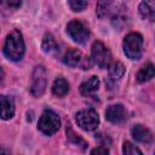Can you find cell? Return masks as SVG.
<instances>
[{"label":"cell","mask_w":155,"mask_h":155,"mask_svg":"<svg viewBox=\"0 0 155 155\" xmlns=\"http://www.w3.org/2000/svg\"><path fill=\"white\" fill-rule=\"evenodd\" d=\"M125 74V67L121 62H115L109 67V78L114 81L121 79Z\"/></svg>","instance_id":"cell-16"},{"label":"cell","mask_w":155,"mask_h":155,"mask_svg":"<svg viewBox=\"0 0 155 155\" xmlns=\"http://www.w3.org/2000/svg\"><path fill=\"white\" fill-rule=\"evenodd\" d=\"M154 76H155V67L151 63H147L137 73V81L145 82V81H149L150 79H153Z\"/></svg>","instance_id":"cell-15"},{"label":"cell","mask_w":155,"mask_h":155,"mask_svg":"<svg viewBox=\"0 0 155 155\" xmlns=\"http://www.w3.org/2000/svg\"><path fill=\"white\" fill-rule=\"evenodd\" d=\"M124 52L130 59H139L143 52V38L139 33H130L124 39Z\"/></svg>","instance_id":"cell-2"},{"label":"cell","mask_w":155,"mask_h":155,"mask_svg":"<svg viewBox=\"0 0 155 155\" xmlns=\"http://www.w3.org/2000/svg\"><path fill=\"white\" fill-rule=\"evenodd\" d=\"M91 58L96 65L102 69L109 68L111 63V53L109 48L101 41H96L91 48Z\"/></svg>","instance_id":"cell-5"},{"label":"cell","mask_w":155,"mask_h":155,"mask_svg":"<svg viewBox=\"0 0 155 155\" xmlns=\"http://www.w3.org/2000/svg\"><path fill=\"white\" fill-rule=\"evenodd\" d=\"M6 2V5L11 8H18L22 4V0H4Z\"/></svg>","instance_id":"cell-21"},{"label":"cell","mask_w":155,"mask_h":155,"mask_svg":"<svg viewBox=\"0 0 155 155\" xmlns=\"http://www.w3.org/2000/svg\"><path fill=\"white\" fill-rule=\"evenodd\" d=\"M67 33L78 44H85L90 38V31H88L87 27L78 19H73L68 23Z\"/></svg>","instance_id":"cell-6"},{"label":"cell","mask_w":155,"mask_h":155,"mask_svg":"<svg viewBox=\"0 0 155 155\" xmlns=\"http://www.w3.org/2000/svg\"><path fill=\"white\" fill-rule=\"evenodd\" d=\"M113 0H98L97 1V7H96V13L99 18H103L104 16H107V13L109 12L110 7H111Z\"/></svg>","instance_id":"cell-18"},{"label":"cell","mask_w":155,"mask_h":155,"mask_svg":"<svg viewBox=\"0 0 155 155\" xmlns=\"http://www.w3.org/2000/svg\"><path fill=\"white\" fill-rule=\"evenodd\" d=\"M69 6L73 11L80 12L87 7V0H69Z\"/></svg>","instance_id":"cell-20"},{"label":"cell","mask_w":155,"mask_h":155,"mask_svg":"<svg viewBox=\"0 0 155 155\" xmlns=\"http://www.w3.org/2000/svg\"><path fill=\"white\" fill-rule=\"evenodd\" d=\"M76 124L84 131H93L99 125V116L93 108H85L76 113Z\"/></svg>","instance_id":"cell-3"},{"label":"cell","mask_w":155,"mask_h":155,"mask_svg":"<svg viewBox=\"0 0 155 155\" xmlns=\"http://www.w3.org/2000/svg\"><path fill=\"white\" fill-rule=\"evenodd\" d=\"M91 154H103V155H107L109 154V150L104 147H98V148H94L91 150Z\"/></svg>","instance_id":"cell-22"},{"label":"cell","mask_w":155,"mask_h":155,"mask_svg":"<svg viewBox=\"0 0 155 155\" xmlns=\"http://www.w3.org/2000/svg\"><path fill=\"white\" fill-rule=\"evenodd\" d=\"M0 102H1V117L4 120H8L13 116L15 114V103L13 99L11 97L7 96H1L0 97Z\"/></svg>","instance_id":"cell-12"},{"label":"cell","mask_w":155,"mask_h":155,"mask_svg":"<svg viewBox=\"0 0 155 155\" xmlns=\"http://www.w3.org/2000/svg\"><path fill=\"white\" fill-rule=\"evenodd\" d=\"M59 126H61L59 116L52 110H45L41 114L39 119V124H38L39 130L44 134H47V136L54 134L59 130Z\"/></svg>","instance_id":"cell-4"},{"label":"cell","mask_w":155,"mask_h":155,"mask_svg":"<svg viewBox=\"0 0 155 155\" xmlns=\"http://www.w3.org/2000/svg\"><path fill=\"white\" fill-rule=\"evenodd\" d=\"M42 50L47 53H51V52H54L58 50V44L56 42L52 34H46L44 36V40H42V45H41Z\"/></svg>","instance_id":"cell-17"},{"label":"cell","mask_w":155,"mask_h":155,"mask_svg":"<svg viewBox=\"0 0 155 155\" xmlns=\"http://www.w3.org/2000/svg\"><path fill=\"white\" fill-rule=\"evenodd\" d=\"M122 153L126 154V155H136V154L140 155V154H142V151H140L136 145H133L131 142H125V143H124Z\"/></svg>","instance_id":"cell-19"},{"label":"cell","mask_w":155,"mask_h":155,"mask_svg":"<svg viewBox=\"0 0 155 155\" xmlns=\"http://www.w3.org/2000/svg\"><path fill=\"white\" fill-rule=\"evenodd\" d=\"M85 58L86 57H82V53L79 50L71 48V50L67 51V53L64 54L63 61L69 67H78V65H80L82 69H88L90 63H88V59H85Z\"/></svg>","instance_id":"cell-8"},{"label":"cell","mask_w":155,"mask_h":155,"mask_svg":"<svg viewBox=\"0 0 155 155\" xmlns=\"http://www.w3.org/2000/svg\"><path fill=\"white\" fill-rule=\"evenodd\" d=\"M131 133H132V137L139 142V143H143V144H150L153 142V134L151 132L143 125H134L131 130Z\"/></svg>","instance_id":"cell-10"},{"label":"cell","mask_w":155,"mask_h":155,"mask_svg":"<svg viewBox=\"0 0 155 155\" xmlns=\"http://www.w3.org/2000/svg\"><path fill=\"white\" fill-rule=\"evenodd\" d=\"M69 91V85L67 82V80L62 76H58L54 81H53V85H52V92L54 96L57 97H63L68 93Z\"/></svg>","instance_id":"cell-14"},{"label":"cell","mask_w":155,"mask_h":155,"mask_svg":"<svg viewBox=\"0 0 155 155\" xmlns=\"http://www.w3.org/2000/svg\"><path fill=\"white\" fill-rule=\"evenodd\" d=\"M46 70L42 65L35 67L31 76V86H30V92L34 97H41L45 92L46 88Z\"/></svg>","instance_id":"cell-7"},{"label":"cell","mask_w":155,"mask_h":155,"mask_svg":"<svg viewBox=\"0 0 155 155\" xmlns=\"http://www.w3.org/2000/svg\"><path fill=\"white\" fill-rule=\"evenodd\" d=\"M98 87H99V79L93 75V76H91L88 80L84 81V82L80 85V92H81V94L88 97V96L93 94V93L98 90Z\"/></svg>","instance_id":"cell-13"},{"label":"cell","mask_w":155,"mask_h":155,"mask_svg":"<svg viewBox=\"0 0 155 155\" xmlns=\"http://www.w3.org/2000/svg\"><path fill=\"white\" fill-rule=\"evenodd\" d=\"M142 18L155 22V0H143L138 7Z\"/></svg>","instance_id":"cell-11"},{"label":"cell","mask_w":155,"mask_h":155,"mask_svg":"<svg viewBox=\"0 0 155 155\" xmlns=\"http://www.w3.org/2000/svg\"><path fill=\"white\" fill-rule=\"evenodd\" d=\"M105 117L108 121L113 124H121L126 120L127 113L122 104H113L109 105L105 110Z\"/></svg>","instance_id":"cell-9"},{"label":"cell","mask_w":155,"mask_h":155,"mask_svg":"<svg viewBox=\"0 0 155 155\" xmlns=\"http://www.w3.org/2000/svg\"><path fill=\"white\" fill-rule=\"evenodd\" d=\"M25 51L24 40L19 30H13L5 41L4 45V53L11 61H19Z\"/></svg>","instance_id":"cell-1"}]
</instances>
